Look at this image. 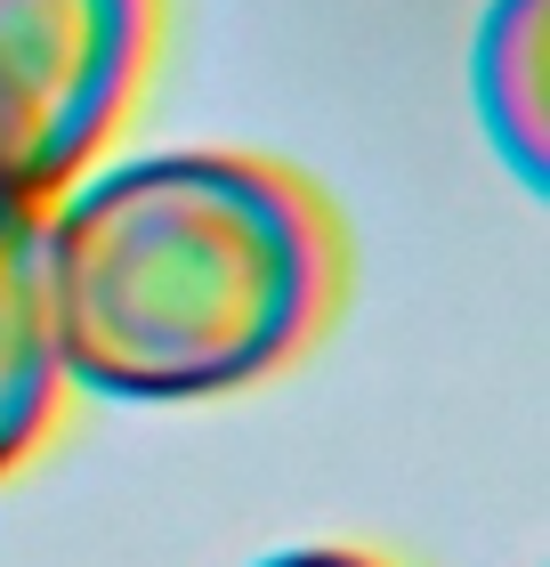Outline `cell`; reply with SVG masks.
I'll list each match as a JSON object with an SVG mask.
<instances>
[{
	"label": "cell",
	"mask_w": 550,
	"mask_h": 567,
	"mask_svg": "<svg viewBox=\"0 0 550 567\" xmlns=\"http://www.w3.org/2000/svg\"><path fill=\"white\" fill-rule=\"evenodd\" d=\"M58 373L97 398H219L316 341L340 236L292 171L138 154L41 212Z\"/></svg>",
	"instance_id": "6da1fadb"
},
{
	"label": "cell",
	"mask_w": 550,
	"mask_h": 567,
	"mask_svg": "<svg viewBox=\"0 0 550 567\" xmlns=\"http://www.w3.org/2000/svg\"><path fill=\"white\" fill-rule=\"evenodd\" d=\"M154 49V0H0V195L58 203L114 138Z\"/></svg>",
	"instance_id": "7a4b0ae2"
},
{
	"label": "cell",
	"mask_w": 550,
	"mask_h": 567,
	"mask_svg": "<svg viewBox=\"0 0 550 567\" xmlns=\"http://www.w3.org/2000/svg\"><path fill=\"white\" fill-rule=\"evenodd\" d=\"M49 203L0 195V478L41 446L58 414V332H49V268H41Z\"/></svg>",
	"instance_id": "3957f363"
},
{
	"label": "cell",
	"mask_w": 550,
	"mask_h": 567,
	"mask_svg": "<svg viewBox=\"0 0 550 567\" xmlns=\"http://www.w3.org/2000/svg\"><path fill=\"white\" fill-rule=\"evenodd\" d=\"M550 0H494L486 24H478V114H486V138L502 146V163L542 187L550 163Z\"/></svg>",
	"instance_id": "277c9868"
},
{
	"label": "cell",
	"mask_w": 550,
	"mask_h": 567,
	"mask_svg": "<svg viewBox=\"0 0 550 567\" xmlns=\"http://www.w3.org/2000/svg\"><path fill=\"white\" fill-rule=\"evenodd\" d=\"M259 567H381V559L340 551V544H308V551H276V559H259Z\"/></svg>",
	"instance_id": "5b68a950"
}]
</instances>
